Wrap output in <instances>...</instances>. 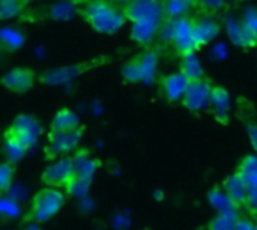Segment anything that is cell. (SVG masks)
Masks as SVG:
<instances>
[{
    "label": "cell",
    "mask_w": 257,
    "mask_h": 230,
    "mask_svg": "<svg viewBox=\"0 0 257 230\" xmlns=\"http://www.w3.org/2000/svg\"><path fill=\"white\" fill-rule=\"evenodd\" d=\"M0 209H2V215L5 218H15L20 215V206L17 205V202L8 199L3 196L2 203H0Z\"/></svg>",
    "instance_id": "4dcf8cb0"
},
{
    "label": "cell",
    "mask_w": 257,
    "mask_h": 230,
    "mask_svg": "<svg viewBox=\"0 0 257 230\" xmlns=\"http://www.w3.org/2000/svg\"><path fill=\"white\" fill-rule=\"evenodd\" d=\"M245 128H247L248 137L251 140V145L257 152V124L254 121H245Z\"/></svg>",
    "instance_id": "836d02e7"
},
{
    "label": "cell",
    "mask_w": 257,
    "mask_h": 230,
    "mask_svg": "<svg viewBox=\"0 0 257 230\" xmlns=\"http://www.w3.org/2000/svg\"><path fill=\"white\" fill-rule=\"evenodd\" d=\"M161 54H163V45L161 44H154V45L145 48L142 53L136 54L137 62H139V68H140L142 83L152 84L154 81H157Z\"/></svg>",
    "instance_id": "5bb4252c"
},
{
    "label": "cell",
    "mask_w": 257,
    "mask_h": 230,
    "mask_svg": "<svg viewBox=\"0 0 257 230\" xmlns=\"http://www.w3.org/2000/svg\"><path fill=\"white\" fill-rule=\"evenodd\" d=\"M163 26L160 24H152V23H134L131 26V32H130V38L139 44L140 47H151L155 44V41L158 39L160 30Z\"/></svg>",
    "instance_id": "ac0fdd59"
},
{
    "label": "cell",
    "mask_w": 257,
    "mask_h": 230,
    "mask_svg": "<svg viewBox=\"0 0 257 230\" xmlns=\"http://www.w3.org/2000/svg\"><path fill=\"white\" fill-rule=\"evenodd\" d=\"M223 27L235 47L242 50L257 48V33L244 20L227 17L223 20Z\"/></svg>",
    "instance_id": "7c38bea8"
},
{
    "label": "cell",
    "mask_w": 257,
    "mask_h": 230,
    "mask_svg": "<svg viewBox=\"0 0 257 230\" xmlns=\"http://www.w3.org/2000/svg\"><path fill=\"white\" fill-rule=\"evenodd\" d=\"M209 108L214 113V119L226 127L229 125V111H230V93L226 87L215 84L212 89V95H211V104Z\"/></svg>",
    "instance_id": "2e32d148"
},
{
    "label": "cell",
    "mask_w": 257,
    "mask_h": 230,
    "mask_svg": "<svg viewBox=\"0 0 257 230\" xmlns=\"http://www.w3.org/2000/svg\"><path fill=\"white\" fill-rule=\"evenodd\" d=\"M36 83V72L29 66H15L6 71L2 77V84L14 93H26Z\"/></svg>",
    "instance_id": "4fadbf2b"
},
{
    "label": "cell",
    "mask_w": 257,
    "mask_h": 230,
    "mask_svg": "<svg viewBox=\"0 0 257 230\" xmlns=\"http://www.w3.org/2000/svg\"><path fill=\"white\" fill-rule=\"evenodd\" d=\"M113 2H116V3L120 5V6H126V5H130V3L134 2V0H113Z\"/></svg>",
    "instance_id": "8d00e7d4"
},
{
    "label": "cell",
    "mask_w": 257,
    "mask_h": 230,
    "mask_svg": "<svg viewBox=\"0 0 257 230\" xmlns=\"http://www.w3.org/2000/svg\"><path fill=\"white\" fill-rule=\"evenodd\" d=\"M81 127L80 124V118L75 111H72L68 107H63L60 110L56 111V114L51 119L50 124V131L51 133H66V131H72L75 128Z\"/></svg>",
    "instance_id": "d6986e66"
},
{
    "label": "cell",
    "mask_w": 257,
    "mask_h": 230,
    "mask_svg": "<svg viewBox=\"0 0 257 230\" xmlns=\"http://www.w3.org/2000/svg\"><path fill=\"white\" fill-rule=\"evenodd\" d=\"M74 181V160L72 155L62 157L53 164L47 166L41 175V184L50 188L69 190Z\"/></svg>",
    "instance_id": "ba28073f"
},
{
    "label": "cell",
    "mask_w": 257,
    "mask_h": 230,
    "mask_svg": "<svg viewBox=\"0 0 257 230\" xmlns=\"http://www.w3.org/2000/svg\"><path fill=\"white\" fill-rule=\"evenodd\" d=\"M87 2H89V0H80V3H81V5H83V6H84V5H86V3H87Z\"/></svg>",
    "instance_id": "74e56055"
},
{
    "label": "cell",
    "mask_w": 257,
    "mask_h": 230,
    "mask_svg": "<svg viewBox=\"0 0 257 230\" xmlns=\"http://www.w3.org/2000/svg\"><path fill=\"white\" fill-rule=\"evenodd\" d=\"M26 42V35L15 27H3L0 33V48L5 53L18 51Z\"/></svg>",
    "instance_id": "44dd1931"
},
{
    "label": "cell",
    "mask_w": 257,
    "mask_h": 230,
    "mask_svg": "<svg viewBox=\"0 0 257 230\" xmlns=\"http://www.w3.org/2000/svg\"><path fill=\"white\" fill-rule=\"evenodd\" d=\"M30 0H2L0 3V18L11 20L24 14L29 8Z\"/></svg>",
    "instance_id": "d4e9b609"
},
{
    "label": "cell",
    "mask_w": 257,
    "mask_h": 230,
    "mask_svg": "<svg viewBox=\"0 0 257 230\" xmlns=\"http://www.w3.org/2000/svg\"><path fill=\"white\" fill-rule=\"evenodd\" d=\"M221 29H223V21H220L217 14L194 12L191 15V30H193L196 50H200L203 45L212 42L220 35Z\"/></svg>",
    "instance_id": "52a82bcc"
},
{
    "label": "cell",
    "mask_w": 257,
    "mask_h": 230,
    "mask_svg": "<svg viewBox=\"0 0 257 230\" xmlns=\"http://www.w3.org/2000/svg\"><path fill=\"white\" fill-rule=\"evenodd\" d=\"M254 32L257 33V6H253V8H248L247 12L244 14V18H242Z\"/></svg>",
    "instance_id": "d6a6232c"
},
{
    "label": "cell",
    "mask_w": 257,
    "mask_h": 230,
    "mask_svg": "<svg viewBox=\"0 0 257 230\" xmlns=\"http://www.w3.org/2000/svg\"><path fill=\"white\" fill-rule=\"evenodd\" d=\"M120 75L123 78L125 83H131V84H136V83H142V77H140V68H139V62H137V57H131L130 60H126L120 69Z\"/></svg>",
    "instance_id": "4316f807"
},
{
    "label": "cell",
    "mask_w": 257,
    "mask_h": 230,
    "mask_svg": "<svg viewBox=\"0 0 257 230\" xmlns=\"http://www.w3.org/2000/svg\"><path fill=\"white\" fill-rule=\"evenodd\" d=\"M247 211L253 215L257 217V188H251L248 190L247 194V205H245Z\"/></svg>",
    "instance_id": "1f68e13d"
},
{
    "label": "cell",
    "mask_w": 257,
    "mask_h": 230,
    "mask_svg": "<svg viewBox=\"0 0 257 230\" xmlns=\"http://www.w3.org/2000/svg\"><path fill=\"white\" fill-rule=\"evenodd\" d=\"M74 160V181L68 191H86L90 185L96 170L99 169V161L92 158L89 149H78L72 154Z\"/></svg>",
    "instance_id": "9c48e42d"
},
{
    "label": "cell",
    "mask_w": 257,
    "mask_h": 230,
    "mask_svg": "<svg viewBox=\"0 0 257 230\" xmlns=\"http://www.w3.org/2000/svg\"><path fill=\"white\" fill-rule=\"evenodd\" d=\"M23 230H41V227L38 226V223H27L26 227H23Z\"/></svg>",
    "instance_id": "d590c367"
},
{
    "label": "cell",
    "mask_w": 257,
    "mask_h": 230,
    "mask_svg": "<svg viewBox=\"0 0 257 230\" xmlns=\"http://www.w3.org/2000/svg\"><path fill=\"white\" fill-rule=\"evenodd\" d=\"M221 188L224 190V193L230 197V200L241 209L245 208L247 205V194H248V188L247 184L244 181V178L235 170L233 173H230L221 184Z\"/></svg>",
    "instance_id": "e0dca14e"
},
{
    "label": "cell",
    "mask_w": 257,
    "mask_h": 230,
    "mask_svg": "<svg viewBox=\"0 0 257 230\" xmlns=\"http://www.w3.org/2000/svg\"><path fill=\"white\" fill-rule=\"evenodd\" d=\"M236 172L244 178L248 190L257 188V155H245L239 161Z\"/></svg>",
    "instance_id": "603a6c76"
},
{
    "label": "cell",
    "mask_w": 257,
    "mask_h": 230,
    "mask_svg": "<svg viewBox=\"0 0 257 230\" xmlns=\"http://www.w3.org/2000/svg\"><path fill=\"white\" fill-rule=\"evenodd\" d=\"M78 15L99 35H114L128 21L123 6L113 0H89Z\"/></svg>",
    "instance_id": "6da1fadb"
},
{
    "label": "cell",
    "mask_w": 257,
    "mask_h": 230,
    "mask_svg": "<svg viewBox=\"0 0 257 230\" xmlns=\"http://www.w3.org/2000/svg\"><path fill=\"white\" fill-rule=\"evenodd\" d=\"M208 199L212 205V208L217 211V214H232V212H239V208L230 200V197L224 193L223 188L214 187L208 193Z\"/></svg>",
    "instance_id": "7402d4cb"
},
{
    "label": "cell",
    "mask_w": 257,
    "mask_h": 230,
    "mask_svg": "<svg viewBox=\"0 0 257 230\" xmlns=\"http://www.w3.org/2000/svg\"><path fill=\"white\" fill-rule=\"evenodd\" d=\"M179 71L190 81L205 77L202 63H200V60H199V57H197L196 53H190V54H185V56L181 57V60H179Z\"/></svg>",
    "instance_id": "cb8c5ba5"
},
{
    "label": "cell",
    "mask_w": 257,
    "mask_h": 230,
    "mask_svg": "<svg viewBox=\"0 0 257 230\" xmlns=\"http://www.w3.org/2000/svg\"><path fill=\"white\" fill-rule=\"evenodd\" d=\"M86 133V127L81 125L72 131L66 133H51L48 131L47 143L44 146V160L54 161L62 157H68L74 154Z\"/></svg>",
    "instance_id": "277c9868"
},
{
    "label": "cell",
    "mask_w": 257,
    "mask_h": 230,
    "mask_svg": "<svg viewBox=\"0 0 257 230\" xmlns=\"http://www.w3.org/2000/svg\"><path fill=\"white\" fill-rule=\"evenodd\" d=\"M65 202H66V197L63 191H60L59 188L44 187L33 194L30 200V206L24 217V221L38 223V224L45 223L51 220L63 208Z\"/></svg>",
    "instance_id": "7a4b0ae2"
},
{
    "label": "cell",
    "mask_w": 257,
    "mask_h": 230,
    "mask_svg": "<svg viewBox=\"0 0 257 230\" xmlns=\"http://www.w3.org/2000/svg\"><path fill=\"white\" fill-rule=\"evenodd\" d=\"M44 133L42 124L32 114H18L11 125L3 131V139L12 140L24 148L27 152L38 143Z\"/></svg>",
    "instance_id": "3957f363"
},
{
    "label": "cell",
    "mask_w": 257,
    "mask_h": 230,
    "mask_svg": "<svg viewBox=\"0 0 257 230\" xmlns=\"http://www.w3.org/2000/svg\"><path fill=\"white\" fill-rule=\"evenodd\" d=\"M107 60H108L107 56H101V57H93L90 60L80 62L75 65H66L62 68H54V69L41 72L38 75V80L42 84H62V83H66L69 80L80 77L81 74H84L90 69H95V68L104 65Z\"/></svg>",
    "instance_id": "5b68a950"
},
{
    "label": "cell",
    "mask_w": 257,
    "mask_h": 230,
    "mask_svg": "<svg viewBox=\"0 0 257 230\" xmlns=\"http://www.w3.org/2000/svg\"><path fill=\"white\" fill-rule=\"evenodd\" d=\"M163 3H164L167 21H172L181 17H191L197 11L194 0H166Z\"/></svg>",
    "instance_id": "ffe728a7"
},
{
    "label": "cell",
    "mask_w": 257,
    "mask_h": 230,
    "mask_svg": "<svg viewBox=\"0 0 257 230\" xmlns=\"http://www.w3.org/2000/svg\"><path fill=\"white\" fill-rule=\"evenodd\" d=\"M125 15L131 24L134 23H152L164 26L166 11L161 0H134L130 5L123 6Z\"/></svg>",
    "instance_id": "8992f818"
},
{
    "label": "cell",
    "mask_w": 257,
    "mask_h": 230,
    "mask_svg": "<svg viewBox=\"0 0 257 230\" xmlns=\"http://www.w3.org/2000/svg\"><path fill=\"white\" fill-rule=\"evenodd\" d=\"M14 176H15V166L9 161H5L0 166V191L3 196L11 190Z\"/></svg>",
    "instance_id": "f1b7e54d"
},
{
    "label": "cell",
    "mask_w": 257,
    "mask_h": 230,
    "mask_svg": "<svg viewBox=\"0 0 257 230\" xmlns=\"http://www.w3.org/2000/svg\"><path fill=\"white\" fill-rule=\"evenodd\" d=\"M170 24V35H172V42L170 45L175 48L176 54L179 57L196 53V45H194V38H193V30H191V17H181L176 20L169 21Z\"/></svg>",
    "instance_id": "8fae6325"
},
{
    "label": "cell",
    "mask_w": 257,
    "mask_h": 230,
    "mask_svg": "<svg viewBox=\"0 0 257 230\" xmlns=\"http://www.w3.org/2000/svg\"><path fill=\"white\" fill-rule=\"evenodd\" d=\"M256 230H257V221H256Z\"/></svg>",
    "instance_id": "f35d334b"
},
{
    "label": "cell",
    "mask_w": 257,
    "mask_h": 230,
    "mask_svg": "<svg viewBox=\"0 0 257 230\" xmlns=\"http://www.w3.org/2000/svg\"><path fill=\"white\" fill-rule=\"evenodd\" d=\"M188 83L190 80L181 71H176L158 78V90L167 102H178L182 101Z\"/></svg>",
    "instance_id": "9a60e30c"
},
{
    "label": "cell",
    "mask_w": 257,
    "mask_h": 230,
    "mask_svg": "<svg viewBox=\"0 0 257 230\" xmlns=\"http://www.w3.org/2000/svg\"><path fill=\"white\" fill-rule=\"evenodd\" d=\"M196 2V12H211L217 14L223 6L224 0H194Z\"/></svg>",
    "instance_id": "f546056e"
},
{
    "label": "cell",
    "mask_w": 257,
    "mask_h": 230,
    "mask_svg": "<svg viewBox=\"0 0 257 230\" xmlns=\"http://www.w3.org/2000/svg\"><path fill=\"white\" fill-rule=\"evenodd\" d=\"M235 230H256V223L247 217V215H241L238 218V223H236V229Z\"/></svg>",
    "instance_id": "e575fe53"
},
{
    "label": "cell",
    "mask_w": 257,
    "mask_h": 230,
    "mask_svg": "<svg viewBox=\"0 0 257 230\" xmlns=\"http://www.w3.org/2000/svg\"><path fill=\"white\" fill-rule=\"evenodd\" d=\"M145 230H152V229H145Z\"/></svg>",
    "instance_id": "ab89813d"
},
{
    "label": "cell",
    "mask_w": 257,
    "mask_h": 230,
    "mask_svg": "<svg viewBox=\"0 0 257 230\" xmlns=\"http://www.w3.org/2000/svg\"><path fill=\"white\" fill-rule=\"evenodd\" d=\"M214 83L206 75L197 80H191L185 90V95L181 101L184 108L190 111H203L211 104V95L214 89Z\"/></svg>",
    "instance_id": "30bf717a"
},
{
    "label": "cell",
    "mask_w": 257,
    "mask_h": 230,
    "mask_svg": "<svg viewBox=\"0 0 257 230\" xmlns=\"http://www.w3.org/2000/svg\"><path fill=\"white\" fill-rule=\"evenodd\" d=\"M3 152H5L6 161H9L12 164L18 163L27 154V151L24 148H21L18 143H15L12 140H6V139H3Z\"/></svg>",
    "instance_id": "83f0119b"
},
{
    "label": "cell",
    "mask_w": 257,
    "mask_h": 230,
    "mask_svg": "<svg viewBox=\"0 0 257 230\" xmlns=\"http://www.w3.org/2000/svg\"><path fill=\"white\" fill-rule=\"evenodd\" d=\"M161 2H166V0H161Z\"/></svg>",
    "instance_id": "60d3db41"
},
{
    "label": "cell",
    "mask_w": 257,
    "mask_h": 230,
    "mask_svg": "<svg viewBox=\"0 0 257 230\" xmlns=\"http://www.w3.org/2000/svg\"><path fill=\"white\" fill-rule=\"evenodd\" d=\"M241 217L239 212L232 214H217L209 223L206 230H235L238 218Z\"/></svg>",
    "instance_id": "484cf974"
}]
</instances>
